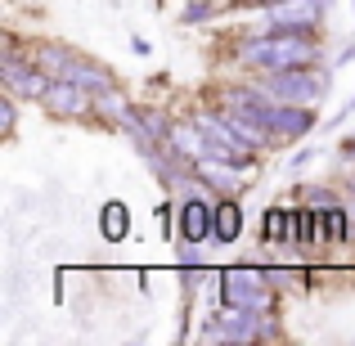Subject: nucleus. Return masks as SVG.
Instances as JSON below:
<instances>
[{
  "mask_svg": "<svg viewBox=\"0 0 355 346\" xmlns=\"http://www.w3.org/2000/svg\"><path fill=\"white\" fill-rule=\"evenodd\" d=\"M202 338H220V342H261V338H279V320L270 311H252V306H230L220 302V311L207 315Z\"/></svg>",
  "mask_w": 355,
  "mask_h": 346,
  "instance_id": "f03ea898",
  "label": "nucleus"
},
{
  "mask_svg": "<svg viewBox=\"0 0 355 346\" xmlns=\"http://www.w3.org/2000/svg\"><path fill=\"white\" fill-rule=\"evenodd\" d=\"M157 216H162V234H166V239H175V225H171V202H162V207H157Z\"/></svg>",
  "mask_w": 355,
  "mask_h": 346,
  "instance_id": "4be33fe9",
  "label": "nucleus"
},
{
  "mask_svg": "<svg viewBox=\"0 0 355 346\" xmlns=\"http://www.w3.org/2000/svg\"><path fill=\"white\" fill-rule=\"evenodd\" d=\"M320 36L315 32H293V27H266V32L239 41V59L252 63L261 72H279V68H311L320 63Z\"/></svg>",
  "mask_w": 355,
  "mask_h": 346,
  "instance_id": "f257e3e1",
  "label": "nucleus"
},
{
  "mask_svg": "<svg viewBox=\"0 0 355 346\" xmlns=\"http://www.w3.org/2000/svg\"><path fill=\"white\" fill-rule=\"evenodd\" d=\"M41 104L50 108L54 117H86L90 108H95V95H90L86 86H77V81H68V77H54L50 90L41 95Z\"/></svg>",
  "mask_w": 355,
  "mask_h": 346,
  "instance_id": "9d476101",
  "label": "nucleus"
},
{
  "mask_svg": "<svg viewBox=\"0 0 355 346\" xmlns=\"http://www.w3.org/2000/svg\"><path fill=\"white\" fill-rule=\"evenodd\" d=\"M261 234H266V243H293V239H297V211L270 207V211H266V225H261Z\"/></svg>",
  "mask_w": 355,
  "mask_h": 346,
  "instance_id": "dca6fc26",
  "label": "nucleus"
},
{
  "mask_svg": "<svg viewBox=\"0 0 355 346\" xmlns=\"http://www.w3.org/2000/svg\"><path fill=\"white\" fill-rule=\"evenodd\" d=\"M302 198L311 202V207H333V202H338V193H333L329 184H302Z\"/></svg>",
  "mask_w": 355,
  "mask_h": 346,
  "instance_id": "aec40b11",
  "label": "nucleus"
},
{
  "mask_svg": "<svg viewBox=\"0 0 355 346\" xmlns=\"http://www.w3.org/2000/svg\"><path fill=\"white\" fill-rule=\"evenodd\" d=\"M0 81H5L9 95H18V99H36V104H41V95L50 90V81H54V77L32 59V54H18V50H14V41H9V45H5V54H0Z\"/></svg>",
  "mask_w": 355,
  "mask_h": 346,
  "instance_id": "423d86ee",
  "label": "nucleus"
},
{
  "mask_svg": "<svg viewBox=\"0 0 355 346\" xmlns=\"http://www.w3.org/2000/svg\"><path fill=\"white\" fill-rule=\"evenodd\" d=\"M220 14V0H193V5H184L180 9V23H207V18H216Z\"/></svg>",
  "mask_w": 355,
  "mask_h": 346,
  "instance_id": "6ab92c4d",
  "label": "nucleus"
},
{
  "mask_svg": "<svg viewBox=\"0 0 355 346\" xmlns=\"http://www.w3.org/2000/svg\"><path fill=\"white\" fill-rule=\"evenodd\" d=\"M315 126H320V117H315L311 104H288V99H275V104H270V130H275V148L306 139Z\"/></svg>",
  "mask_w": 355,
  "mask_h": 346,
  "instance_id": "0eeeda50",
  "label": "nucleus"
},
{
  "mask_svg": "<svg viewBox=\"0 0 355 346\" xmlns=\"http://www.w3.org/2000/svg\"><path fill=\"white\" fill-rule=\"evenodd\" d=\"M351 5H355V0H351Z\"/></svg>",
  "mask_w": 355,
  "mask_h": 346,
  "instance_id": "393cba45",
  "label": "nucleus"
},
{
  "mask_svg": "<svg viewBox=\"0 0 355 346\" xmlns=\"http://www.w3.org/2000/svg\"><path fill=\"white\" fill-rule=\"evenodd\" d=\"M347 113H355V95H351V104H347V108H342V113H338V117H333V121H342V117H347Z\"/></svg>",
  "mask_w": 355,
  "mask_h": 346,
  "instance_id": "b1692460",
  "label": "nucleus"
},
{
  "mask_svg": "<svg viewBox=\"0 0 355 346\" xmlns=\"http://www.w3.org/2000/svg\"><path fill=\"white\" fill-rule=\"evenodd\" d=\"M324 14H329V0H275L266 9V23L293 27V32H320Z\"/></svg>",
  "mask_w": 355,
  "mask_h": 346,
  "instance_id": "1a4fd4ad",
  "label": "nucleus"
},
{
  "mask_svg": "<svg viewBox=\"0 0 355 346\" xmlns=\"http://www.w3.org/2000/svg\"><path fill=\"white\" fill-rule=\"evenodd\" d=\"M193 171H198V180L207 184V189H216V193H234L239 184H252V180H239L248 166L230 162V157H211V153L193 157Z\"/></svg>",
  "mask_w": 355,
  "mask_h": 346,
  "instance_id": "9b49d317",
  "label": "nucleus"
},
{
  "mask_svg": "<svg viewBox=\"0 0 355 346\" xmlns=\"http://www.w3.org/2000/svg\"><path fill=\"white\" fill-rule=\"evenodd\" d=\"M257 86L275 99H288V104H320L324 95L333 90V77L320 72V63L311 68H279V72H266L257 77Z\"/></svg>",
  "mask_w": 355,
  "mask_h": 346,
  "instance_id": "7ed1b4c3",
  "label": "nucleus"
},
{
  "mask_svg": "<svg viewBox=\"0 0 355 346\" xmlns=\"http://www.w3.org/2000/svg\"><path fill=\"white\" fill-rule=\"evenodd\" d=\"M95 108H99V117H104V121L121 126V121H126V113H130L135 104H130V99L121 95L117 86H108V90H99V95H95Z\"/></svg>",
  "mask_w": 355,
  "mask_h": 346,
  "instance_id": "a211bd4d",
  "label": "nucleus"
},
{
  "mask_svg": "<svg viewBox=\"0 0 355 346\" xmlns=\"http://www.w3.org/2000/svg\"><path fill=\"white\" fill-rule=\"evenodd\" d=\"M211 234H216V202L202 198V193H184L180 198V243L198 248V243H211Z\"/></svg>",
  "mask_w": 355,
  "mask_h": 346,
  "instance_id": "6e6552de",
  "label": "nucleus"
},
{
  "mask_svg": "<svg viewBox=\"0 0 355 346\" xmlns=\"http://www.w3.org/2000/svg\"><path fill=\"white\" fill-rule=\"evenodd\" d=\"M193 121H198V130L207 135V153L211 157H230V162H239V166H252V148L257 144H248L220 108L216 113H211V108H193Z\"/></svg>",
  "mask_w": 355,
  "mask_h": 346,
  "instance_id": "39448f33",
  "label": "nucleus"
},
{
  "mask_svg": "<svg viewBox=\"0 0 355 346\" xmlns=\"http://www.w3.org/2000/svg\"><path fill=\"white\" fill-rule=\"evenodd\" d=\"M220 302L252 306V311H270V306H275V284H270L266 270L230 266V270H220Z\"/></svg>",
  "mask_w": 355,
  "mask_h": 346,
  "instance_id": "20e7f679",
  "label": "nucleus"
},
{
  "mask_svg": "<svg viewBox=\"0 0 355 346\" xmlns=\"http://www.w3.org/2000/svg\"><path fill=\"white\" fill-rule=\"evenodd\" d=\"M311 157H315V148H302V153L293 157V171H297V166H306V162H311Z\"/></svg>",
  "mask_w": 355,
  "mask_h": 346,
  "instance_id": "5701e85b",
  "label": "nucleus"
},
{
  "mask_svg": "<svg viewBox=\"0 0 355 346\" xmlns=\"http://www.w3.org/2000/svg\"><path fill=\"white\" fill-rule=\"evenodd\" d=\"M243 239V207L234 193H220L216 198V234H211V243H220V248H230V243Z\"/></svg>",
  "mask_w": 355,
  "mask_h": 346,
  "instance_id": "f8f14e48",
  "label": "nucleus"
},
{
  "mask_svg": "<svg viewBox=\"0 0 355 346\" xmlns=\"http://www.w3.org/2000/svg\"><path fill=\"white\" fill-rule=\"evenodd\" d=\"M32 59L41 63L50 77H63V72H68V63L77 59V50H68V45H59V41H45V45H36V50H32Z\"/></svg>",
  "mask_w": 355,
  "mask_h": 346,
  "instance_id": "2eb2a0df",
  "label": "nucleus"
},
{
  "mask_svg": "<svg viewBox=\"0 0 355 346\" xmlns=\"http://www.w3.org/2000/svg\"><path fill=\"white\" fill-rule=\"evenodd\" d=\"M63 77H68V81H77V86H86L90 95H99V90L117 86V77H113V72H108V68H99V63H90V59H81V54L68 63V72H63Z\"/></svg>",
  "mask_w": 355,
  "mask_h": 346,
  "instance_id": "ddd939ff",
  "label": "nucleus"
},
{
  "mask_svg": "<svg viewBox=\"0 0 355 346\" xmlns=\"http://www.w3.org/2000/svg\"><path fill=\"white\" fill-rule=\"evenodd\" d=\"M320 239L324 243H347L351 239V216L333 202V207H320Z\"/></svg>",
  "mask_w": 355,
  "mask_h": 346,
  "instance_id": "f3484780",
  "label": "nucleus"
},
{
  "mask_svg": "<svg viewBox=\"0 0 355 346\" xmlns=\"http://www.w3.org/2000/svg\"><path fill=\"white\" fill-rule=\"evenodd\" d=\"M99 234H104L108 243H121L130 234V211H126V202H121V198L104 202V211H99Z\"/></svg>",
  "mask_w": 355,
  "mask_h": 346,
  "instance_id": "4468645a",
  "label": "nucleus"
},
{
  "mask_svg": "<svg viewBox=\"0 0 355 346\" xmlns=\"http://www.w3.org/2000/svg\"><path fill=\"white\" fill-rule=\"evenodd\" d=\"M14 99H18V95H9V99H0V130H5V135H14V117H18V108H14Z\"/></svg>",
  "mask_w": 355,
  "mask_h": 346,
  "instance_id": "412c9836",
  "label": "nucleus"
}]
</instances>
